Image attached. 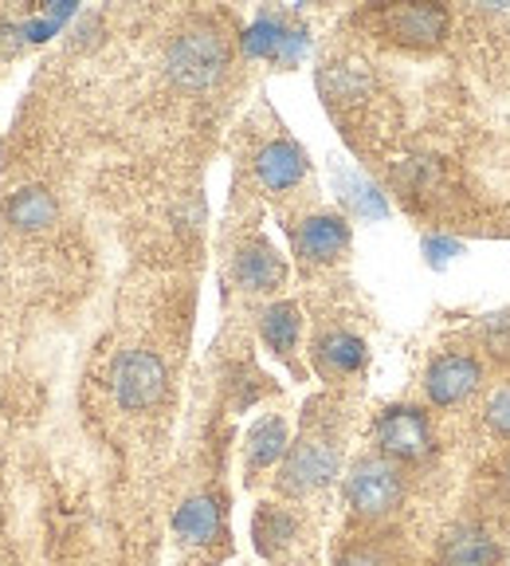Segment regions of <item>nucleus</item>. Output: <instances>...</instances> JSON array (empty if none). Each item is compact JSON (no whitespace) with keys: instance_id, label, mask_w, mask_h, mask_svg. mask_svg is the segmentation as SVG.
<instances>
[{"instance_id":"nucleus-19","label":"nucleus","mask_w":510,"mask_h":566,"mask_svg":"<svg viewBox=\"0 0 510 566\" xmlns=\"http://www.w3.org/2000/svg\"><path fill=\"white\" fill-rule=\"evenodd\" d=\"M484 417H487V424H491L495 433L510 437V386L495 389L491 401H487V409H484Z\"/></svg>"},{"instance_id":"nucleus-5","label":"nucleus","mask_w":510,"mask_h":566,"mask_svg":"<svg viewBox=\"0 0 510 566\" xmlns=\"http://www.w3.org/2000/svg\"><path fill=\"white\" fill-rule=\"evenodd\" d=\"M378 444L389 460H424L432 452V424L421 409L396 406L378 417Z\"/></svg>"},{"instance_id":"nucleus-15","label":"nucleus","mask_w":510,"mask_h":566,"mask_svg":"<svg viewBox=\"0 0 510 566\" xmlns=\"http://www.w3.org/2000/svg\"><path fill=\"white\" fill-rule=\"evenodd\" d=\"M287 452H290L287 424H283L279 417H264V421L247 433V464H252V469H272L275 460H283Z\"/></svg>"},{"instance_id":"nucleus-20","label":"nucleus","mask_w":510,"mask_h":566,"mask_svg":"<svg viewBox=\"0 0 510 566\" xmlns=\"http://www.w3.org/2000/svg\"><path fill=\"white\" fill-rule=\"evenodd\" d=\"M459 252H464V244H459V240H451V237H428V240H424V256H428L436 268L448 264V260L459 256Z\"/></svg>"},{"instance_id":"nucleus-18","label":"nucleus","mask_w":510,"mask_h":566,"mask_svg":"<svg viewBox=\"0 0 510 566\" xmlns=\"http://www.w3.org/2000/svg\"><path fill=\"white\" fill-rule=\"evenodd\" d=\"M346 181V189H350V205L353 209L361 212V217H370V221H381V217H385V201H381V193L373 186H365V181H358V177H342Z\"/></svg>"},{"instance_id":"nucleus-6","label":"nucleus","mask_w":510,"mask_h":566,"mask_svg":"<svg viewBox=\"0 0 510 566\" xmlns=\"http://www.w3.org/2000/svg\"><path fill=\"white\" fill-rule=\"evenodd\" d=\"M484 370L471 354H440L424 374V389H428L432 406H459L479 389Z\"/></svg>"},{"instance_id":"nucleus-16","label":"nucleus","mask_w":510,"mask_h":566,"mask_svg":"<svg viewBox=\"0 0 510 566\" xmlns=\"http://www.w3.org/2000/svg\"><path fill=\"white\" fill-rule=\"evenodd\" d=\"M259 331H264V343L272 346V350L290 354L295 343H299V307H295V303H272V307L264 311Z\"/></svg>"},{"instance_id":"nucleus-9","label":"nucleus","mask_w":510,"mask_h":566,"mask_svg":"<svg viewBox=\"0 0 510 566\" xmlns=\"http://www.w3.org/2000/svg\"><path fill=\"white\" fill-rule=\"evenodd\" d=\"M255 174H259V181H264L272 193H279V189L299 186L302 177H307V154H302L295 142L279 138V142H272V146L259 150V158H255Z\"/></svg>"},{"instance_id":"nucleus-8","label":"nucleus","mask_w":510,"mask_h":566,"mask_svg":"<svg viewBox=\"0 0 510 566\" xmlns=\"http://www.w3.org/2000/svg\"><path fill=\"white\" fill-rule=\"evenodd\" d=\"M295 244H299L302 256L315 260V264H330V260L342 256L346 244H350V224H346L342 217H334V212H322V217L302 221Z\"/></svg>"},{"instance_id":"nucleus-22","label":"nucleus","mask_w":510,"mask_h":566,"mask_svg":"<svg viewBox=\"0 0 510 566\" xmlns=\"http://www.w3.org/2000/svg\"><path fill=\"white\" fill-rule=\"evenodd\" d=\"M502 476H507V488H510V457H507V469H502Z\"/></svg>"},{"instance_id":"nucleus-2","label":"nucleus","mask_w":510,"mask_h":566,"mask_svg":"<svg viewBox=\"0 0 510 566\" xmlns=\"http://www.w3.org/2000/svg\"><path fill=\"white\" fill-rule=\"evenodd\" d=\"M405 495V480L396 472V464L389 457H365L353 464L350 480H346V500L358 515L365 520H381L389 515Z\"/></svg>"},{"instance_id":"nucleus-1","label":"nucleus","mask_w":510,"mask_h":566,"mask_svg":"<svg viewBox=\"0 0 510 566\" xmlns=\"http://www.w3.org/2000/svg\"><path fill=\"white\" fill-rule=\"evenodd\" d=\"M169 80L185 91H204L221 80L229 67V44L209 28H193V32L177 35L166 55Z\"/></svg>"},{"instance_id":"nucleus-13","label":"nucleus","mask_w":510,"mask_h":566,"mask_svg":"<svg viewBox=\"0 0 510 566\" xmlns=\"http://www.w3.org/2000/svg\"><path fill=\"white\" fill-rule=\"evenodd\" d=\"M55 217H60V205L44 186H24L20 193H12L9 221L20 232H44L47 224H55Z\"/></svg>"},{"instance_id":"nucleus-4","label":"nucleus","mask_w":510,"mask_h":566,"mask_svg":"<svg viewBox=\"0 0 510 566\" xmlns=\"http://www.w3.org/2000/svg\"><path fill=\"white\" fill-rule=\"evenodd\" d=\"M338 472V449L330 441H318V437H307L299 441L295 449L287 452L283 460V476H279V488L290 495H307L315 488H326L334 480Z\"/></svg>"},{"instance_id":"nucleus-17","label":"nucleus","mask_w":510,"mask_h":566,"mask_svg":"<svg viewBox=\"0 0 510 566\" xmlns=\"http://www.w3.org/2000/svg\"><path fill=\"white\" fill-rule=\"evenodd\" d=\"M318 358H322V366H330V370L353 374L365 363V343H361L358 335H350V331H334V335H326L322 343H318Z\"/></svg>"},{"instance_id":"nucleus-23","label":"nucleus","mask_w":510,"mask_h":566,"mask_svg":"<svg viewBox=\"0 0 510 566\" xmlns=\"http://www.w3.org/2000/svg\"><path fill=\"white\" fill-rule=\"evenodd\" d=\"M287 566H302V563H287Z\"/></svg>"},{"instance_id":"nucleus-14","label":"nucleus","mask_w":510,"mask_h":566,"mask_svg":"<svg viewBox=\"0 0 510 566\" xmlns=\"http://www.w3.org/2000/svg\"><path fill=\"white\" fill-rule=\"evenodd\" d=\"M252 535H255V551H259L264 558H275L279 551H287L290 543H295L299 523H295V515L290 512H283V507L264 504L259 512H255Z\"/></svg>"},{"instance_id":"nucleus-3","label":"nucleus","mask_w":510,"mask_h":566,"mask_svg":"<svg viewBox=\"0 0 510 566\" xmlns=\"http://www.w3.org/2000/svg\"><path fill=\"white\" fill-rule=\"evenodd\" d=\"M110 386H115V398L123 409H150L166 394V366L153 350H126L115 363L110 374Z\"/></svg>"},{"instance_id":"nucleus-7","label":"nucleus","mask_w":510,"mask_h":566,"mask_svg":"<svg viewBox=\"0 0 510 566\" xmlns=\"http://www.w3.org/2000/svg\"><path fill=\"white\" fill-rule=\"evenodd\" d=\"M389 35L401 40L408 48H428V44H440L444 35H448V9L440 4H405V9H393L385 17Z\"/></svg>"},{"instance_id":"nucleus-21","label":"nucleus","mask_w":510,"mask_h":566,"mask_svg":"<svg viewBox=\"0 0 510 566\" xmlns=\"http://www.w3.org/2000/svg\"><path fill=\"white\" fill-rule=\"evenodd\" d=\"M338 566H389V563L378 555V551H350V555H342Z\"/></svg>"},{"instance_id":"nucleus-10","label":"nucleus","mask_w":510,"mask_h":566,"mask_svg":"<svg viewBox=\"0 0 510 566\" xmlns=\"http://www.w3.org/2000/svg\"><path fill=\"white\" fill-rule=\"evenodd\" d=\"M283 275H287V268H283V260L275 256V248L267 240H252V244L240 248L236 256L240 287H247V292H272V287L283 283Z\"/></svg>"},{"instance_id":"nucleus-12","label":"nucleus","mask_w":510,"mask_h":566,"mask_svg":"<svg viewBox=\"0 0 510 566\" xmlns=\"http://www.w3.org/2000/svg\"><path fill=\"white\" fill-rule=\"evenodd\" d=\"M502 558V547L479 527H459L451 531L440 547L444 566H495Z\"/></svg>"},{"instance_id":"nucleus-11","label":"nucleus","mask_w":510,"mask_h":566,"mask_svg":"<svg viewBox=\"0 0 510 566\" xmlns=\"http://www.w3.org/2000/svg\"><path fill=\"white\" fill-rule=\"evenodd\" d=\"M173 531L185 547H204V543H212L221 535V507H216V500H212V495H189L185 504L177 507Z\"/></svg>"}]
</instances>
